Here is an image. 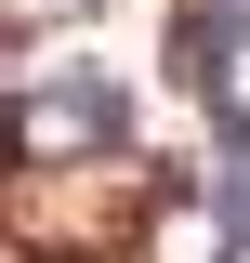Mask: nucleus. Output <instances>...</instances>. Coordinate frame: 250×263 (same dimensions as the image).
Wrapping results in <instances>:
<instances>
[{
	"mask_svg": "<svg viewBox=\"0 0 250 263\" xmlns=\"http://www.w3.org/2000/svg\"><path fill=\"white\" fill-rule=\"evenodd\" d=\"M40 105H53V119L79 132V145H105V132L132 119V105H119V79H105V66H53V79H40Z\"/></svg>",
	"mask_w": 250,
	"mask_h": 263,
	"instance_id": "f03ea898",
	"label": "nucleus"
},
{
	"mask_svg": "<svg viewBox=\"0 0 250 263\" xmlns=\"http://www.w3.org/2000/svg\"><path fill=\"white\" fill-rule=\"evenodd\" d=\"M250 40V0H185V27H171V79L185 92H224V53Z\"/></svg>",
	"mask_w": 250,
	"mask_h": 263,
	"instance_id": "f257e3e1",
	"label": "nucleus"
},
{
	"mask_svg": "<svg viewBox=\"0 0 250 263\" xmlns=\"http://www.w3.org/2000/svg\"><path fill=\"white\" fill-rule=\"evenodd\" d=\"M224 224H237V250H250V158H224Z\"/></svg>",
	"mask_w": 250,
	"mask_h": 263,
	"instance_id": "7ed1b4c3",
	"label": "nucleus"
}]
</instances>
